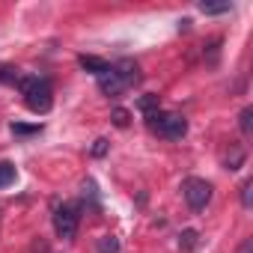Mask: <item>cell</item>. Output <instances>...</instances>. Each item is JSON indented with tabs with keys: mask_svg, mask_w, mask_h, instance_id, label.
I'll return each instance as SVG.
<instances>
[{
	"mask_svg": "<svg viewBox=\"0 0 253 253\" xmlns=\"http://www.w3.org/2000/svg\"><path fill=\"white\" fill-rule=\"evenodd\" d=\"M15 86L24 92V101H27V107L33 113H48L54 107V89H51L48 81H42V78H18Z\"/></svg>",
	"mask_w": 253,
	"mask_h": 253,
	"instance_id": "6da1fadb",
	"label": "cell"
},
{
	"mask_svg": "<svg viewBox=\"0 0 253 253\" xmlns=\"http://www.w3.org/2000/svg\"><path fill=\"white\" fill-rule=\"evenodd\" d=\"M149 128L155 131V134H161V137H167V140H182L185 134H188V119L182 116V113H155L152 119H149Z\"/></svg>",
	"mask_w": 253,
	"mask_h": 253,
	"instance_id": "7a4b0ae2",
	"label": "cell"
},
{
	"mask_svg": "<svg viewBox=\"0 0 253 253\" xmlns=\"http://www.w3.org/2000/svg\"><path fill=\"white\" fill-rule=\"evenodd\" d=\"M182 194H185V200H188V206H191L194 211H203V209L209 206V200H211V185H209L206 179L191 176V179H185Z\"/></svg>",
	"mask_w": 253,
	"mask_h": 253,
	"instance_id": "3957f363",
	"label": "cell"
},
{
	"mask_svg": "<svg viewBox=\"0 0 253 253\" xmlns=\"http://www.w3.org/2000/svg\"><path fill=\"white\" fill-rule=\"evenodd\" d=\"M54 229H57L60 238L72 241V238L78 235V209H75V206H60V209L54 211Z\"/></svg>",
	"mask_w": 253,
	"mask_h": 253,
	"instance_id": "277c9868",
	"label": "cell"
},
{
	"mask_svg": "<svg viewBox=\"0 0 253 253\" xmlns=\"http://www.w3.org/2000/svg\"><path fill=\"white\" fill-rule=\"evenodd\" d=\"M116 75H119V81L125 84V86H131V84H137L140 81V66L134 63V60H128V57H125V60H119L116 66H110Z\"/></svg>",
	"mask_w": 253,
	"mask_h": 253,
	"instance_id": "5b68a950",
	"label": "cell"
},
{
	"mask_svg": "<svg viewBox=\"0 0 253 253\" xmlns=\"http://www.w3.org/2000/svg\"><path fill=\"white\" fill-rule=\"evenodd\" d=\"M78 63H81L84 72H89V75H95V78H101V75L110 72V63L101 60V57H89V54H84V57H78Z\"/></svg>",
	"mask_w": 253,
	"mask_h": 253,
	"instance_id": "8992f818",
	"label": "cell"
},
{
	"mask_svg": "<svg viewBox=\"0 0 253 253\" xmlns=\"http://www.w3.org/2000/svg\"><path fill=\"white\" fill-rule=\"evenodd\" d=\"M98 89H101L104 95H113V98H116V95L125 89V84H122V81H119V75L110 69L107 75H101V78H98Z\"/></svg>",
	"mask_w": 253,
	"mask_h": 253,
	"instance_id": "52a82bcc",
	"label": "cell"
},
{
	"mask_svg": "<svg viewBox=\"0 0 253 253\" xmlns=\"http://www.w3.org/2000/svg\"><path fill=\"white\" fill-rule=\"evenodd\" d=\"M200 247V232L197 229H182L179 232V250L182 253H194Z\"/></svg>",
	"mask_w": 253,
	"mask_h": 253,
	"instance_id": "ba28073f",
	"label": "cell"
},
{
	"mask_svg": "<svg viewBox=\"0 0 253 253\" xmlns=\"http://www.w3.org/2000/svg\"><path fill=\"white\" fill-rule=\"evenodd\" d=\"M241 164H244V149L232 143V149L223 155V167H226V170H238Z\"/></svg>",
	"mask_w": 253,
	"mask_h": 253,
	"instance_id": "9c48e42d",
	"label": "cell"
},
{
	"mask_svg": "<svg viewBox=\"0 0 253 253\" xmlns=\"http://www.w3.org/2000/svg\"><path fill=\"white\" fill-rule=\"evenodd\" d=\"M137 107H140V113H143L146 119H152V116L158 113V95H140V98H137Z\"/></svg>",
	"mask_w": 253,
	"mask_h": 253,
	"instance_id": "30bf717a",
	"label": "cell"
},
{
	"mask_svg": "<svg viewBox=\"0 0 253 253\" xmlns=\"http://www.w3.org/2000/svg\"><path fill=\"white\" fill-rule=\"evenodd\" d=\"M15 176H18L15 164H9V161H0V188H9V185L15 182Z\"/></svg>",
	"mask_w": 253,
	"mask_h": 253,
	"instance_id": "8fae6325",
	"label": "cell"
},
{
	"mask_svg": "<svg viewBox=\"0 0 253 253\" xmlns=\"http://www.w3.org/2000/svg\"><path fill=\"white\" fill-rule=\"evenodd\" d=\"M200 12L203 15H223V12H232V3L223 0V3H200Z\"/></svg>",
	"mask_w": 253,
	"mask_h": 253,
	"instance_id": "7c38bea8",
	"label": "cell"
},
{
	"mask_svg": "<svg viewBox=\"0 0 253 253\" xmlns=\"http://www.w3.org/2000/svg\"><path fill=\"white\" fill-rule=\"evenodd\" d=\"M18 78H21V72H18L15 66L0 63V84H18Z\"/></svg>",
	"mask_w": 253,
	"mask_h": 253,
	"instance_id": "4fadbf2b",
	"label": "cell"
},
{
	"mask_svg": "<svg viewBox=\"0 0 253 253\" xmlns=\"http://www.w3.org/2000/svg\"><path fill=\"white\" fill-rule=\"evenodd\" d=\"M98 253H119V238L116 235H101L98 238Z\"/></svg>",
	"mask_w": 253,
	"mask_h": 253,
	"instance_id": "5bb4252c",
	"label": "cell"
},
{
	"mask_svg": "<svg viewBox=\"0 0 253 253\" xmlns=\"http://www.w3.org/2000/svg\"><path fill=\"white\" fill-rule=\"evenodd\" d=\"M238 125H241V134H250V131H253V107H244V110H241Z\"/></svg>",
	"mask_w": 253,
	"mask_h": 253,
	"instance_id": "9a60e30c",
	"label": "cell"
},
{
	"mask_svg": "<svg viewBox=\"0 0 253 253\" xmlns=\"http://www.w3.org/2000/svg\"><path fill=\"white\" fill-rule=\"evenodd\" d=\"M9 131H12V134H39V131H42V125H24V122H12V125H9Z\"/></svg>",
	"mask_w": 253,
	"mask_h": 253,
	"instance_id": "2e32d148",
	"label": "cell"
},
{
	"mask_svg": "<svg viewBox=\"0 0 253 253\" xmlns=\"http://www.w3.org/2000/svg\"><path fill=\"white\" fill-rule=\"evenodd\" d=\"M110 119H113V125H116V128H125V125H128V122H131V113H128V110H125V107H116Z\"/></svg>",
	"mask_w": 253,
	"mask_h": 253,
	"instance_id": "e0dca14e",
	"label": "cell"
},
{
	"mask_svg": "<svg viewBox=\"0 0 253 253\" xmlns=\"http://www.w3.org/2000/svg\"><path fill=\"white\" fill-rule=\"evenodd\" d=\"M107 149H110V143H107L104 137H98V140L92 143V158H104V155H107Z\"/></svg>",
	"mask_w": 253,
	"mask_h": 253,
	"instance_id": "ac0fdd59",
	"label": "cell"
},
{
	"mask_svg": "<svg viewBox=\"0 0 253 253\" xmlns=\"http://www.w3.org/2000/svg\"><path fill=\"white\" fill-rule=\"evenodd\" d=\"M250 191H253V182L247 179V182L241 185V206H244V209H250V206H253V200H250Z\"/></svg>",
	"mask_w": 253,
	"mask_h": 253,
	"instance_id": "d6986e66",
	"label": "cell"
},
{
	"mask_svg": "<svg viewBox=\"0 0 253 253\" xmlns=\"http://www.w3.org/2000/svg\"><path fill=\"white\" fill-rule=\"evenodd\" d=\"M238 253H253V238H244L241 247H238Z\"/></svg>",
	"mask_w": 253,
	"mask_h": 253,
	"instance_id": "ffe728a7",
	"label": "cell"
}]
</instances>
